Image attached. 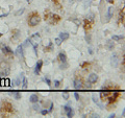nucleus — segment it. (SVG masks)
Here are the masks:
<instances>
[{"label": "nucleus", "mask_w": 125, "mask_h": 118, "mask_svg": "<svg viewBox=\"0 0 125 118\" xmlns=\"http://www.w3.org/2000/svg\"><path fill=\"white\" fill-rule=\"evenodd\" d=\"M41 22V16L38 12H31L27 18V24L29 27H36Z\"/></svg>", "instance_id": "1"}, {"label": "nucleus", "mask_w": 125, "mask_h": 118, "mask_svg": "<svg viewBox=\"0 0 125 118\" xmlns=\"http://www.w3.org/2000/svg\"><path fill=\"white\" fill-rule=\"evenodd\" d=\"M44 20L46 22H48L49 24L55 25L61 21V17L58 15H56V14H53V13H51V12L47 11V12H45V14H44Z\"/></svg>", "instance_id": "2"}, {"label": "nucleus", "mask_w": 125, "mask_h": 118, "mask_svg": "<svg viewBox=\"0 0 125 118\" xmlns=\"http://www.w3.org/2000/svg\"><path fill=\"white\" fill-rule=\"evenodd\" d=\"M0 112H1L2 115H4V114H13L14 113L13 105L10 101L3 99L1 101V106H0Z\"/></svg>", "instance_id": "3"}, {"label": "nucleus", "mask_w": 125, "mask_h": 118, "mask_svg": "<svg viewBox=\"0 0 125 118\" xmlns=\"http://www.w3.org/2000/svg\"><path fill=\"white\" fill-rule=\"evenodd\" d=\"M73 84H74V88L76 90H79V89H83V84H84V81L83 76H75L73 81Z\"/></svg>", "instance_id": "4"}, {"label": "nucleus", "mask_w": 125, "mask_h": 118, "mask_svg": "<svg viewBox=\"0 0 125 118\" xmlns=\"http://www.w3.org/2000/svg\"><path fill=\"white\" fill-rule=\"evenodd\" d=\"M0 69L2 70V72L4 73V75H7L10 73V63L6 60L0 61Z\"/></svg>", "instance_id": "5"}, {"label": "nucleus", "mask_w": 125, "mask_h": 118, "mask_svg": "<svg viewBox=\"0 0 125 118\" xmlns=\"http://www.w3.org/2000/svg\"><path fill=\"white\" fill-rule=\"evenodd\" d=\"M0 48H1L2 53L4 54V56H6V57H13L14 56V52H13V50L10 49V47L6 46L5 44H3V43H0Z\"/></svg>", "instance_id": "6"}, {"label": "nucleus", "mask_w": 125, "mask_h": 118, "mask_svg": "<svg viewBox=\"0 0 125 118\" xmlns=\"http://www.w3.org/2000/svg\"><path fill=\"white\" fill-rule=\"evenodd\" d=\"M20 37H21V31L19 30V29L15 28V29L11 30V37H10V41H11V42L18 41Z\"/></svg>", "instance_id": "7"}, {"label": "nucleus", "mask_w": 125, "mask_h": 118, "mask_svg": "<svg viewBox=\"0 0 125 118\" xmlns=\"http://www.w3.org/2000/svg\"><path fill=\"white\" fill-rule=\"evenodd\" d=\"M98 80H99V77L96 73H91L88 77V83H90V84H96L98 82Z\"/></svg>", "instance_id": "8"}, {"label": "nucleus", "mask_w": 125, "mask_h": 118, "mask_svg": "<svg viewBox=\"0 0 125 118\" xmlns=\"http://www.w3.org/2000/svg\"><path fill=\"white\" fill-rule=\"evenodd\" d=\"M118 62H119L118 54H117V53H113V57H112V60H111L112 66L113 67H118Z\"/></svg>", "instance_id": "9"}, {"label": "nucleus", "mask_w": 125, "mask_h": 118, "mask_svg": "<svg viewBox=\"0 0 125 118\" xmlns=\"http://www.w3.org/2000/svg\"><path fill=\"white\" fill-rule=\"evenodd\" d=\"M57 60L60 61L61 63H64V62H67V56H66L65 52H60L57 56Z\"/></svg>", "instance_id": "10"}, {"label": "nucleus", "mask_w": 125, "mask_h": 118, "mask_svg": "<svg viewBox=\"0 0 125 118\" xmlns=\"http://www.w3.org/2000/svg\"><path fill=\"white\" fill-rule=\"evenodd\" d=\"M92 26H93V23L90 22L89 20H87V19H84L83 20V28L85 30H90L92 28Z\"/></svg>", "instance_id": "11"}, {"label": "nucleus", "mask_w": 125, "mask_h": 118, "mask_svg": "<svg viewBox=\"0 0 125 118\" xmlns=\"http://www.w3.org/2000/svg\"><path fill=\"white\" fill-rule=\"evenodd\" d=\"M42 66H43V61H38L37 63V65H36V68H34V73L36 74H39L41 71V69H42Z\"/></svg>", "instance_id": "12"}, {"label": "nucleus", "mask_w": 125, "mask_h": 118, "mask_svg": "<svg viewBox=\"0 0 125 118\" xmlns=\"http://www.w3.org/2000/svg\"><path fill=\"white\" fill-rule=\"evenodd\" d=\"M15 54H16V56H17L18 58H23V46H22V45L18 46V48L16 49Z\"/></svg>", "instance_id": "13"}, {"label": "nucleus", "mask_w": 125, "mask_h": 118, "mask_svg": "<svg viewBox=\"0 0 125 118\" xmlns=\"http://www.w3.org/2000/svg\"><path fill=\"white\" fill-rule=\"evenodd\" d=\"M39 100H40V98H39V96L37 95V94H32V95H30V97H29V101L32 103V104L38 103Z\"/></svg>", "instance_id": "14"}, {"label": "nucleus", "mask_w": 125, "mask_h": 118, "mask_svg": "<svg viewBox=\"0 0 125 118\" xmlns=\"http://www.w3.org/2000/svg\"><path fill=\"white\" fill-rule=\"evenodd\" d=\"M69 37H70V35L68 33H61L60 37H58V38H60L62 41H66V40H68V39H69Z\"/></svg>", "instance_id": "15"}, {"label": "nucleus", "mask_w": 125, "mask_h": 118, "mask_svg": "<svg viewBox=\"0 0 125 118\" xmlns=\"http://www.w3.org/2000/svg\"><path fill=\"white\" fill-rule=\"evenodd\" d=\"M85 19H87V20H89L90 22H92L93 24H94V22H95V15H94L93 13H90V14L87 15Z\"/></svg>", "instance_id": "16"}, {"label": "nucleus", "mask_w": 125, "mask_h": 118, "mask_svg": "<svg viewBox=\"0 0 125 118\" xmlns=\"http://www.w3.org/2000/svg\"><path fill=\"white\" fill-rule=\"evenodd\" d=\"M124 21V9H122V11L119 13V17H118V22L120 23H123Z\"/></svg>", "instance_id": "17"}, {"label": "nucleus", "mask_w": 125, "mask_h": 118, "mask_svg": "<svg viewBox=\"0 0 125 118\" xmlns=\"http://www.w3.org/2000/svg\"><path fill=\"white\" fill-rule=\"evenodd\" d=\"M65 113H66V115H67V117H73L74 116V111H73V109L71 107H70Z\"/></svg>", "instance_id": "18"}, {"label": "nucleus", "mask_w": 125, "mask_h": 118, "mask_svg": "<svg viewBox=\"0 0 125 118\" xmlns=\"http://www.w3.org/2000/svg\"><path fill=\"white\" fill-rule=\"evenodd\" d=\"M53 50V44H52V42H49V45L48 46H46L44 47V51H52Z\"/></svg>", "instance_id": "19"}, {"label": "nucleus", "mask_w": 125, "mask_h": 118, "mask_svg": "<svg viewBox=\"0 0 125 118\" xmlns=\"http://www.w3.org/2000/svg\"><path fill=\"white\" fill-rule=\"evenodd\" d=\"M113 14H114V9H113V7H109L108 12H107V20H109V19L113 17Z\"/></svg>", "instance_id": "20"}, {"label": "nucleus", "mask_w": 125, "mask_h": 118, "mask_svg": "<svg viewBox=\"0 0 125 118\" xmlns=\"http://www.w3.org/2000/svg\"><path fill=\"white\" fill-rule=\"evenodd\" d=\"M69 67V64L67 62H64V63H61V65H60V69L62 70H65V69H67Z\"/></svg>", "instance_id": "21"}, {"label": "nucleus", "mask_w": 125, "mask_h": 118, "mask_svg": "<svg viewBox=\"0 0 125 118\" xmlns=\"http://www.w3.org/2000/svg\"><path fill=\"white\" fill-rule=\"evenodd\" d=\"M90 66H91V63H89V62H83V64H81V68H83V69H89Z\"/></svg>", "instance_id": "22"}, {"label": "nucleus", "mask_w": 125, "mask_h": 118, "mask_svg": "<svg viewBox=\"0 0 125 118\" xmlns=\"http://www.w3.org/2000/svg\"><path fill=\"white\" fill-rule=\"evenodd\" d=\"M114 47H115V44H114V43H113L111 40H108V41H107V48H108L109 50H113V48H114Z\"/></svg>", "instance_id": "23"}, {"label": "nucleus", "mask_w": 125, "mask_h": 118, "mask_svg": "<svg viewBox=\"0 0 125 118\" xmlns=\"http://www.w3.org/2000/svg\"><path fill=\"white\" fill-rule=\"evenodd\" d=\"M92 98H93V101H94V103H95V104H97V105H98V106H99V107H100V108H103V107H102V105H100V103H99V100H98V98H97V97H96L95 95H93V97H92Z\"/></svg>", "instance_id": "24"}, {"label": "nucleus", "mask_w": 125, "mask_h": 118, "mask_svg": "<svg viewBox=\"0 0 125 118\" xmlns=\"http://www.w3.org/2000/svg\"><path fill=\"white\" fill-rule=\"evenodd\" d=\"M124 37L123 36H113L112 37V40H114V41H120V40H122Z\"/></svg>", "instance_id": "25"}, {"label": "nucleus", "mask_w": 125, "mask_h": 118, "mask_svg": "<svg viewBox=\"0 0 125 118\" xmlns=\"http://www.w3.org/2000/svg\"><path fill=\"white\" fill-rule=\"evenodd\" d=\"M31 39H36V42H38L39 40H40V39H41V36H40V34H39V33H37V34H34L33 35V36L32 37H31Z\"/></svg>", "instance_id": "26"}, {"label": "nucleus", "mask_w": 125, "mask_h": 118, "mask_svg": "<svg viewBox=\"0 0 125 118\" xmlns=\"http://www.w3.org/2000/svg\"><path fill=\"white\" fill-rule=\"evenodd\" d=\"M23 89H26L27 88V78L23 77V86H22Z\"/></svg>", "instance_id": "27"}, {"label": "nucleus", "mask_w": 125, "mask_h": 118, "mask_svg": "<svg viewBox=\"0 0 125 118\" xmlns=\"http://www.w3.org/2000/svg\"><path fill=\"white\" fill-rule=\"evenodd\" d=\"M33 110L34 111H40V105H38V103L33 104Z\"/></svg>", "instance_id": "28"}, {"label": "nucleus", "mask_w": 125, "mask_h": 118, "mask_svg": "<svg viewBox=\"0 0 125 118\" xmlns=\"http://www.w3.org/2000/svg\"><path fill=\"white\" fill-rule=\"evenodd\" d=\"M24 11H25L24 7H23V9H21V10H19L17 13H16V16H20V15H22L23 13H24Z\"/></svg>", "instance_id": "29"}, {"label": "nucleus", "mask_w": 125, "mask_h": 118, "mask_svg": "<svg viewBox=\"0 0 125 118\" xmlns=\"http://www.w3.org/2000/svg\"><path fill=\"white\" fill-rule=\"evenodd\" d=\"M54 42H55V44H56L57 46H60V45L62 44V41L61 40V39H60V38H56V39H55V40H54Z\"/></svg>", "instance_id": "30"}, {"label": "nucleus", "mask_w": 125, "mask_h": 118, "mask_svg": "<svg viewBox=\"0 0 125 118\" xmlns=\"http://www.w3.org/2000/svg\"><path fill=\"white\" fill-rule=\"evenodd\" d=\"M14 95H15V98H16V99H20V98H21V94L19 93V92H15V93H14Z\"/></svg>", "instance_id": "31"}, {"label": "nucleus", "mask_w": 125, "mask_h": 118, "mask_svg": "<svg viewBox=\"0 0 125 118\" xmlns=\"http://www.w3.org/2000/svg\"><path fill=\"white\" fill-rule=\"evenodd\" d=\"M72 21H73L74 23H75V24H76V25H78V26H79V25L81 24V22H80V20H78V19H72Z\"/></svg>", "instance_id": "32"}, {"label": "nucleus", "mask_w": 125, "mask_h": 118, "mask_svg": "<svg viewBox=\"0 0 125 118\" xmlns=\"http://www.w3.org/2000/svg\"><path fill=\"white\" fill-rule=\"evenodd\" d=\"M62 97H64L66 100H68L69 99V94L67 92H62Z\"/></svg>", "instance_id": "33"}, {"label": "nucleus", "mask_w": 125, "mask_h": 118, "mask_svg": "<svg viewBox=\"0 0 125 118\" xmlns=\"http://www.w3.org/2000/svg\"><path fill=\"white\" fill-rule=\"evenodd\" d=\"M60 84H61V82H60V81H54V87H55V88H58V87H60Z\"/></svg>", "instance_id": "34"}, {"label": "nucleus", "mask_w": 125, "mask_h": 118, "mask_svg": "<svg viewBox=\"0 0 125 118\" xmlns=\"http://www.w3.org/2000/svg\"><path fill=\"white\" fill-rule=\"evenodd\" d=\"M85 40H87L88 43H91V36H90L89 34L87 35V36H85Z\"/></svg>", "instance_id": "35"}, {"label": "nucleus", "mask_w": 125, "mask_h": 118, "mask_svg": "<svg viewBox=\"0 0 125 118\" xmlns=\"http://www.w3.org/2000/svg\"><path fill=\"white\" fill-rule=\"evenodd\" d=\"M52 110H53V103H50V106H49V110H48V112H52Z\"/></svg>", "instance_id": "36"}, {"label": "nucleus", "mask_w": 125, "mask_h": 118, "mask_svg": "<svg viewBox=\"0 0 125 118\" xmlns=\"http://www.w3.org/2000/svg\"><path fill=\"white\" fill-rule=\"evenodd\" d=\"M48 113H49V112H48V110H42V111H41V114H42V115H47Z\"/></svg>", "instance_id": "37"}, {"label": "nucleus", "mask_w": 125, "mask_h": 118, "mask_svg": "<svg viewBox=\"0 0 125 118\" xmlns=\"http://www.w3.org/2000/svg\"><path fill=\"white\" fill-rule=\"evenodd\" d=\"M45 82L47 83V85H48V86H51V82H50L49 78H45Z\"/></svg>", "instance_id": "38"}, {"label": "nucleus", "mask_w": 125, "mask_h": 118, "mask_svg": "<svg viewBox=\"0 0 125 118\" xmlns=\"http://www.w3.org/2000/svg\"><path fill=\"white\" fill-rule=\"evenodd\" d=\"M74 96H75L76 100H79V95H78V93H75V94H74Z\"/></svg>", "instance_id": "39"}, {"label": "nucleus", "mask_w": 125, "mask_h": 118, "mask_svg": "<svg viewBox=\"0 0 125 118\" xmlns=\"http://www.w3.org/2000/svg\"><path fill=\"white\" fill-rule=\"evenodd\" d=\"M106 1H107L108 3H111V4H113V3L115 2V0H106Z\"/></svg>", "instance_id": "40"}, {"label": "nucleus", "mask_w": 125, "mask_h": 118, "mask_svg": "<svg viewBox=\"0 0 125 118\" xmlns=\"http://www.w3.org/2000/svg\"><path fill=\"white\" fill-rule=\"evenodd\" d=\"M89 52H90V54H93V49L92 48H89Z\"/></svg>", "instance_id": "41"}, {"label": "nucleus", "mask_w": 125, "mask_h": 118, "mask_svg": "<svg viewBox=\"0 0 125 118\" xmlns=\"http://www.w3.org/2000/svg\"><path fill=\"white\" fill-rule=\"evenodd\" d=\"M115 117V114L113 113V114H111V115H109V118H114Z\"/></svg>", "instance_id": "42"}, {"label": "nucleus", "mask_w": 125, "mask_h": 118, "mask_svg": "<svg viewBox=\"0 0 125 118\" xmlns=\"http://www.w3.org/2000/svg\"><path fill=\"white\" fill-rule=\"evenodd\" d=\"M31 1H32V0H27V2H28V3H30Z\"/></svg>", "instance_id": "43"}, {"label": "nucleus", "mask_w": 125, "mask_h": 118, "mask_svg": "<svg viewBox=\"0 0 125 118\" xmlns=\"http://www.w3.org/2000/svg\"><path fill=\"white\" fill-rule=\"evenodd\" d=\"M0 37H2V34H0Z\"/></svg>", "instance_id": "44"}, {"label": "nucleus", "mask_w": 125, "mask_h": 118, "mask_svg": "<svg viewBox=\"0 0 125 118\" xmlns=\"http://www.w3.org/2000/svg\"><path fill=\"white\" fill-rule=\"evenodd\" d=\"M77 1H81V0H77Z\"/></svg>", "instance_id": "45"}]
</instances>
